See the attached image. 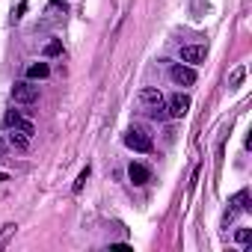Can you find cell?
<instances>
[{
  "label": "cell",
  "instance_id": "cell-1",
  "mask_svg": "<svg viewBox=\"0 0 252 252\" xmlns=\"http://www.w3.org/2000/svg\"><path fill=\"white\" fill-rule=\"evenodd\" d=\"M137 107H140L143 116H149V119H155V122L166 119V98H163L158 89H152V86H149V89H140Z\"/></svg>",
  "mask_w": 252,
  "mask_h": 252
},
{
  "label": "cell",
  "instance_id": "cell-2",
  "mask_svg": "<svg viewBox=\"0 0 252 252\" xmlns=\"http://www.w3.org/2000/svg\"><path fill=\"white\" fill-rule=\"evenodd\" d=\"M187 110H190V95L175 92L166 98V119H181V116H187Z\"/></svg>",
  "mask_w": 252,
  "mask_h": 252
},
{
  "label": "cell",
  "instance_id": "cell-3",
  "mask_svg": "<svg viewBox=\"0 0 252 252\" xmlns=\"http://www.w3.org/2000/svg\"><path fill=\"white\" fill-rule=\"evenodd\" d=\"M12 101L15 104H33V101H39V86H33L30 80L15 83L12 86Z\"/></svg>",
  "mask_w": 252,
  "mask_h": 252
},
{
  "label": "cell",
  "instance_id": "cell-4",
  "mask_svg": "<svg viewBox=\"0 0 252 252\" xmlns=\"http://www.w3.org/2000/svg\"><path fill=\"white\" fill-rule=\"evenodd\" d=\"M125 146L134 149V152H152V137L140 128H131L128 134H125Z\"/></svg>",
  "mask_w": 252,
  "mask_h": 252
},
{
  "label": "cell",
  "instance_id": "cell-5",
  "mask_svg": "<svg viewBox=\"0 0 252 252\" xmlns=\"http://www.w3.org/2000/svg\"><path fill=\"white\" fill-rule=\"evenodd\" d=\"M208 60V48L205 45H187L181 48V63H190V65H199Z\"/></svg>",
  "mask_w": 252,
  "mask_h": 252
},
{
  "label": "cell",
  "instance_id": "cell-6",
  "mask_svg": "<svg viewBox=\"0 0 252 252\" xmlns=\"http://www.w3.org/2000/svg\"><path fill=\"white\" fill-rule=\"evenodd\" d=\"M169 74H172V80H175L178 86H193V83H196V71H193V65H181V63H178V65H172Z\"/></svg>",
  "mask_w": 252,
  "mask_h": 252
},
{
  "label": "cell",
  "instance_id": "cell-7",
  "mask_svg": "<svg viewBox=\"0 0 252 252\" xmlns=\"http://www.w3.org/2000/svg\"><path fill=\"white\" fill-rule=\"evenodd\" d=\"M246 199H249V193H246V190H240V193H237V196L228 202L231 208L225 211V217H222V225H228V222H231V220H234L240 211H246V208H249V205H246Z\"/></svg>",
  "mask_w": 252,
  "mask_h": 252
},
{
  "label": "cell",
  "instance_id": "cell-8",
  "mask_svg": "<svg viewBox=\"0 0 252 252\" xmlns=\"http://www.w3.org/2000/svg\"><path fill=\"white\" fill-rule=\"evenodd\" d=\"M6 128H18V131H24L27 137H33V134H36L33 125L21 119V113H6Z\"/></svg>",
  "mask_w": 252,
  "mask_h": 252
},
{
  "label": "cell",
  "instance_id": "cell-9",
  "mask_svg": "<svg viewBox=\"0 0 252 252\" xmlns=\"http://www.w3.org/2000/svg\"><path fill=\"white\" fill-rule=\"evenodd\" d=\"M128 178H131L137 187H143V184L149 181V169H146L143 163H131V166H128Z\"/></svg>",
  "mask_w": 252,
  "mask_h": 252
},
{
  "label": "cell",
  "instance_id": "cell-10",
  "mask_svg": "<svg viewBox=\"0 0 252 252\" xmlns=\"http://www.w3.org/2000/svg\"><path fill=\"white\" fill-rule=\"evenodd\" d=\"M48 74H51L48 63H33V65L27 68V77H30V80H45Z\"/></svg>",
  "mask_w": 252,
  "mask_h": 252
},
{
  "label": "cell",
  "instance_id": "cell-11",
  "mask_svg": "<svg viewBox=\"0 0 252 252\" xmlns=\"http://www.w3.org/2000/svg\"><path fill=\"white\" fill-rule=\"evenodd\" d=\"M9 143H12L15 149H21V152H24V149L30 146V137H27L24 131H18V128H9Z\"/></svg>",
  "mask_w": 252,
  "mask_h": 252
},
{
  "label": "cell",
  "instance_id": "cell-12",
  "mask_svg": "<svg viewBox=\"0 0 252 252\" xmlns=\"http://www.w3.org/2000/svg\"><path fill=\"white\" fill-rule=\"evenodd\" d=\"M15 228H18L15 222H6V225H3V231H0V249H3V246L9 243V237L15 234Z\"/></svg>",
  "mask_w": 252,
  "mask_h": 252
},
{
  "label": "cell",
  "instance_id": "cell-13",
  "mask_svg": "<svg viewBox=\"0 0 252 252\" xmlns=\"http://www.w3.org/2000/svg\"><path fill=\"white\" fill-rule=\"evenodd\" d=\"M234 237H237V243H240V246H249V243H252V231H249V228H237V234H234Z\"/></svg>",
  "mask_w": 252,
  "mask_h": 252
},
{
  "label": "cell",
  "instance_id": "cell-14",
  "mask_svg": "<svg viewBox=\"0 0 252 252\" xmlns=\"http://www.w3.org/2000/svg\"><path fill=\"white\" fill-rule=\"evenodd\" d=\"M243 74H246V68H243V65H240V68H234V71H231V77H228V86L234 89V86L243 80Z\"/></svg>",
  "mask_w": 252,
  "mask_h": 252
},
{
  "label": "cell",
  "instance_id": "cell-15",
  "mask_svg": "<svg viewBox=\"0 0 252 252\" xmlns=\"http://www.w3.org/2000/svg\"><path fill=\"white\" fill-rule=\"evenodd\" d=\"M57 54H63V45L60 42H48L45 45V57H57Z\"/></svg>",
  "mask_w": 252,
  "mask_h": 252
},
{
  "label": "cell",
  "instance_id": "cell-16",
  "mask_svg": "<svg viewBox=\"0 0 252 252\" xmlns=\"http://www.w3.org/2000/svg\"><path fill=\"white\" fill-rule=\"evenodd\" d=\"M86 178H89V166H86V169H83V172L77 175V181H74V193H80V190H83V184H86Z\"/></svg>",
  "mask_w": 252,
  "mask_h": 252
}]
</instances>
